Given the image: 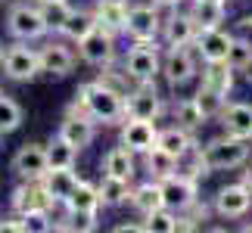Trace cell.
I'll use <instances>...</instances> for the list:
<instances>
[{"label":"cell","instance_id":"cell-49","mask_svg":"<svg viewBox=\"0 0 252 233\" xmlns=\"http://www.w3.org/2000/svg\"><path fill=\"white\" fill-rule=\"evenodd\" d=\"M249 230H252V227H249Z\"/></svg>","mask_w":252,"mask_h":233},{"label":"cell","instance_id":"cell-19","mask_svg":"<svg viewBox=\"0 0 252 233\" xmlns=\"http://www.w3.org/2000/svg\"><path fill=\"white\" fill-rule=\"evenodd\" d=\"M63 208L72 211V215H81V218H96V211L103 208L100 190H96L94 183H87V180H78V183H75V190L65 196Z\"/></svg>","mask_w":252,"mask_h":233},{"label":"cell","instance_id":"cell-30","mask_svg":"<svg viewBox=\"0 0 252 233\" xmlns=\"http://www.w3.org/2000/svg\"><path fill=\"white\" fill-rule=\"evenodd\" d=\"M143 162H147V171L153 180H165L171 174H178V159L162 146H153L150 152H143Z\"/></svg>","mask_w":252,"mask_h":233},{"label":"cell","instance_id":"cell-22","mask_svg":"<svg viewBox=\"0 0 252 233\" xmlns=\"http://www.w3.org/2000/svg\"><path fill=\"white\" fill-rule=\"evenodd\" d=\"M47 196H50L56 205H63L65 196L75 190V183H78V174H75L72 168H47V174L41 177Z\"/></svg>","mask_w":252,"mask_h":233},{"label":"cell","instance_id":"cell-9","mask_svg":"<svg viewBox=\"0 0 252 233\" xmlns=\"http://www.w3.org/2000/svg\"><path fill=\"white\" fill-rule=\"evenodd\" d=\"M56 134H60L63 140H69L75 149H87L96 140V121L91 118V115H84L75 103H69L65 106V118H63V124H60Z\"/></svg>","mask_w":252,"mask_h":233},{"label":"cell","instance_id":"cell-46","mask_svg":"<svg viewBox=\"0 0 252 233\" xmlns=\"http://www.w3.org/2000/svg\"><path fill=\"white\" fill-rule=\"evenodd\" d=\"M212 3H227V0H212Z\"/></svg>","mask_w":252,"mask_h":233},{"label":"cell","instance_id":"cell-31","mask_svg":"<svg viewBox=\"0 0 252 233\" xmlns=\"http://www.w3.org/2000/svg\"><path fill=\"white\" fill-rule=\"evenodd\" d=\"M94 28H96L94 9H72L69 22H65V28H63V37L72 41V44H78V41H84V37L94 31Z\"/></svg>","mask_w":252,"mask_h":233},{"label":"cell","instance_id":"cell-10","mask_svg":"<svg viewBox=\"0 0 252 233\" xmlns=\"http://www.w3.org/2000/svg\"><path fill=\"white\" fill-rule=\"evenodd\" d=\"M9 168L19 180H41L47 174V146L44 143H22V146L16 149L13 162H9Z\"/></svg>","mask_w":252,"mask_h":233},{"label":"cell","instance_id":"cell-18","mask_svg":"<svg viewBox=\"0 0 252 233\" xmlns=\"http://www.w3.org/2000/svg\"><path fill=\"white\" fill-rule=\"evenodd\" d=\"M56 208V202L47 196L44 183L41 180H22L19 187L13 190V196H9V208L16 211V215H25L28 208Z\"/></svg>","mask_w":252,"mask_h":233},{"label":"cell","instance_id":"cell-37","mask_svg":"<svg viewBox=\"0 0 252 233\" xmlns=\"http://www.w3.org/2000/svg\"><path fill=\"white\" fill-rule=\"evenodd\" d=\"M22 118H25L22 106H19L13 96L0 93V137H6V134L19 131V128H22Z\"/></svg>","mask_w":252,"mask_h":233},{"label":"cell","instance_id":"cell-34","mask_svg":"<svg viewBox=\"0 0 252 233\" xmlns=\"http://www.w3.org/2000/svg\"><path fill=\"white\" fill-rule=\"evenodd\" d=\"M78 152L81 149H75L69 140H63L60 134H56V137L47 143V165H50V168H75Z\"/></svg>","mask_w":252,"mask_h":233},{"label":"cell","instance_id":"cell-47","mask_svg":"<svg viewBox=\"0 0 252 233\" xmlns=\"http://www.w3.org/2000/svg\"><path fill=\"white\" fill-rule=\"evenodd\" d=\"M0 56H3V41H0Z\"/></svg>","mask_w":252,"mask_h":233},{"label":"cell","instance_id":"cell-28","mask_svg":"<svg viewBox=\"0 0 252 233\" xmlns=\"http://www.w3.org/2000/svg\"><path fill=\"white\" fill-rule=\"evenodd\" d=\"M37 9H41V16L47 22V31L63 34V28H65V22H69L75 6L69 3V0H37Z\"/></svg>","mask_w":252,"mask_h":233},{"label":"cell","instance_id":"cell-48","mask_svg":"<svg viewBox=\"0 0 252 233\" xmlns=\"http://www.w3.org/2000/svg\"><path fill=\"white\" fill-rule=\"evenodd\" d=\"M0 3H3V0H0Z\"/></svg>","mask_w":252,"mask_h":233},{"label":"cell","instance_id":"cell-7","mask_svg":"<svg viewBox=\"0 0 252 233\" xmlns=\"http://www.w3.org/2000/svg\"><path fill=\"white\" fill-rule=\"evenodd\" d=\"M162 9L153 3H137L128 6V25H125V34L131 41H159L162 37Z\"/></svg>","mask_w":252,"mask_h":233},{"label":"cell","instance_id":"cell-38","mask_svg":"<svg viewBox=\"0 0 252 233\" xmlns=\"http://www.w3.org/2000/svg\"><path fill=\"white\" fill-rule=\"evenodd\" d=\"M22 218V230L25 233H50L56 230V218H53V208H28L25 215H19Z\"/></svg>","mask_w":252,"mask_h":233},{"label":"cell","instance_id":"cell-1","mask_svg":"<svg viewBox=\"0 0 252 233\" xmlns=\"http://www.w3.org/2000/svg\"><path fill=\"white\" fill-rule=\"evenodd\" d=\"M72 103L78 106L84 115H91L96 124H122L125 121V93L112 90V87L103 84L100 78L78 84Z\"/></svg>","mask_w":252,"mask_h":233},{"label":"cell","instance_id":"cell-41","mask_svg":"<svg viewBox=\"0 0 252 233\" xmlns=\"http://www.w3.org/2000/svg\"><path fill=\"white\" fill-rule=\"evenodd\" d=\"M153 6H159V9H178L181 0H150Z\"/></svg>","mask_w":252,"mask_h":233},{"label":"cell","instance_id":"cell-4","mask_svg":"<svg viewBox=\"0 0 252 233\" xmlns=\"http://www.w3.org/2000/svg\"><path fill=\"white\" fill-rule=\"evenodd\" d=\"M122 69L131 75L134 84H150L162 75V59H159V44L156 41H134L131 50L125 53Z\"/></svg>","mask_w":252,"mask_h":233},{"label":"cell","instance_id":"cell-5","mask_svg":"<svg viewBox=\"0 0 252 233\" xmlns=\"http://www.w3.org/2000/svg\"><path fill=\"white\" fill-rule=\"evenodd\" d=\"M0 65L9 81H32L41 75V53L32 50L28 41H13L9 47H3Z\"/></svg>","mask_w":252,"mask_h":233},{"label":"cell","instance_id":"cell-24","mask_svg":"<svg viewBox=\"0 0 252 233\" xmlns=\"http://www.w3.org/2000/svg\"><path fill=\"white\" fill-rule=\"evenodd\" d=\"M103 174H112V177H122V180H134L137 174V165H134V152L128 146H112L109 152L103 155Z\"/></svg>","mask_w":252,"mask_h":233},{"label":"cell","instance_id":"cell-43","mask_svg":"<svg viewBox=\"0 0 252 233\" xmlns=\"http://www.w3.org/2000/svg\"><path fill=\"white\" fill-rule=\"evenodd\" d=\"M240 180H243V183H246V187L252 190V165H249V168L243 171V177H240Z\"/></svg>","mask_w":252,"mask_h":233},{"label":"cell","instance_id":"cell-33","mask_svg":"<svg viewBox=\"0 0 252 233\" xmlns=\"http://www.w3.org/2000/svg\"><path fill=\"white\" fill-rule=\"evenodd\" d=\"M171 115H174V121L181 124V128H187V131H196L206 124V115L199 112V106L193 96H184V100H174L171 103Z\"/></svg>","mask_w":252,"mask_h":233},{"label":"cell","instance_id":"cell-20","mask_svg":"<svg viewBox=\"0 0 252 233\" xmlns=\"http://www.w3.org/2000/svg\"><path fill=\"white\" fill-rule=\"evenodd\" d=\"M218 121L224 124L227 134L252 140V103H227L224 112L218 115Z\"/></svg>","mask_w":252,"mask_h":233},{"label":"cell","instance_id":"cell-3","mask_svg":"<svg viewBox=\"0 0 252 233\" xmlns=\"http://www.w3.org/2000/svg\"><path fill=\"white\" fill-rule=\"evenodd\" d=\"M6 31L13 41H41L47 37V22L41 16V9H37V0H16L13 6H9L6 13Z\"/></svg>","mask_w":252,"mask_h":233},{"label":"cell","instance_id":"cell-42","mask_svg":"<svg viewBox=\"0 0 252 233\" xmlns=\"http://www.w3.org/2000/svg\"><path fill=\"white\" fill-rule=\"evenodd\" d=\"M143 230V224H119L115 227V233H140Z\"/></svg>","mask_w":252,"mask_h":233},{"label":"cell","instance_id":"cell-13","mask_svg":"<svg viewBox=\"0 0 252 233\" xmlns=\"http://www.w3.org/2000/svg\"><path fill=\"white\" fill-rule=\"evenodd\" d=\"M196 183L199 180H193L187 177V174H171V177L162 180V196H165V208L171 211H178V215H184L193 202L199 199V190H196Z\"/></svg>","mask_w":252,"mask_h":233},{"label":"cell","instance_id":"cell-11","mask_svg":"<svg viewBox=\"0 0 252 233\" xmlns=\"http://www.w3.org/2000/svg\"><path fill=\"white\" fill-rule=\"evenodd\" d=\"M212 208H215V215H221V218H243V215H249V208H252V190L246 187L243 180L224 183V187L215 193Z\"/></svg>","mask_w":252,"mask_h":233},{"label":"cell","instance_id":"cell-44","mask_svg":"<svg viewBox=\"0 0 252 233\" xmlns=\"http://www.w3.org/2000/svg\"><path fill=\"white\" fill-rule=\"evenodd\" d=\"M240 28H252V16H243V19H240Z\"/></svg>","mask_w":252,"mask_h":233},{"label":"cell","instance_id":"cell-2","mask_svg":"<svg viewBox=\"0 0 252 233\" xmlns=\"http://www.w3.org/2000/svg\"><path fill=\"white\" fill-rule=\"evenodd\" d=\"M202 155H206L212 171H234L243 168L252 159V140L246 137H234V134H221V137H212L206 146H202Z\"/></svg>","mask_w":252,"mask_h":233},{"label":"cell","instance_id":"cell-26","mask_svg":"<svg viewBox=\"0 0 252 233\" xmlns=\"http://www.w3.org/2000/svg\"><path fill=\"white\" fill-rule=\"evenodd\" d=\"M96 190H100L103 208H119V205H125V202H131V180L103 174V180L96 183Z\"/></svg>","mask_w":252,"mask_h":233},{"label":"cell","instance_id":"cell-17","mask_svg":"<svg viewBox=\"0 0 252 233\" xmlns=\"http://www.w3.org/2000/svg\"><path fill=\"white\" fill-rule=\"evenodd\" d=\"M37 53H41V72L44 75L65 78L75 69V53H72V47L63 44V41H47Z\"/></svg>","mask_w":252,"mask_h":233},{"label":"cell","instance_id":"cell-14","mask_svg":"<svg viewBox=\"0 0 252 233\" xmlns=\"http://www.w3.org/2000/svg\"><path fill=\"white\" fill-rule=\"evenodd\" d=\"M159 140V128L156 121H143V118H125L122 121V134H119V143L128 146L134 155H143L156 146Z\"/></svg>","mask_w":252,"mask_h":233},{"label":"cell","instance_id":"cell-40","mask_svg":"<svg viewBox=\"0 0 252 233\" xmlns=\"http://www.w3.org/2000/svg\"><path fill=\"white\" fill-rule=\"evenodd\" d=\"M0 233H25L22 230V218H6V221H0Z\"/></svg>","mask_w":252,"mask_h":233},{"label":"cell","instance_id":"cell-35","mask_svg":"<svg viewBox=\"0 0 252 233\" xmlns=\"http://www.w3.org/2000/svg\"><path fill=\"white\" fill-rule=\"evenodd\" d=\"M193 100H196L199 112L206 115V121L218 118V115L224 112V106H227V96H224V93H218V90H212V87H206V84H199V90L193 93Z\"/></svg>","mask_w":252,"mask_h":233},{"label":"cell","instance_id":"cell-25","mask_svg":"<svg viewBox=\"0 0 252 233\" xmlns=\"http://www.w3.org/2000/svg\"><path fill=\"white\" fill-rule=\"evenodd\" d=\"M94 16H96V25H103L106 31L122 34L125 25H128V3H109V0H96Z\"/></svg>","mask_w":252,"mask_h":233},{"label":"cell","instance_id":"cell-27","mask_svg":"<svg viewBox=\"0 0 252 233\" xmlns=\"http://www.w3.org/2000/svg\"><path fill=\"white\" fill-rule=\"evenodd\" d=\"M156 146H162L165 152H171L174 159H181L187 149L196 146V140H193V131L187 128H181V124H171V128L165 131H159V140H156Z\"/></svg>","mask_w":252,"mask_h":233},{"label":"cell","instance_id":"cell-6","mask_svg":"<svg viewBox=\"0 0 252 233\" xmlns=\"http://www.w3.org/2000/svg\"><path fill=\"white\" fill-rule=\"evenodd\" d=\"M165 112V103L156 90V84H134L128 96H125V118H143V121H156Z\"/></svg>","mask_w":252,"mask_h":233},{"label":"cell","instance_id":"cell-12","mask_svg":"<svg viewBox=\"0 0 252 233\" xmlns=\"http://www.w3.org/2000/svg\"><path fill=\"white\" fill-rule=\"evenodd\" d=\"M162 75L171 87H184L190 84L193 78L199 75V65H196V56H193L187 47H168L165 59H162Z\"/></svg>","mask_w":252,"mask_h":233},{"label":"cell","instance_id":"cell-8","mask_svg":"<svg viewBox=\"0 0 252 233\" xmlns=\"http://www.w3.org/2000/svg\"><path fill=\"white\" fill-rule=\"evenodd\" d=\"M78 56L87 65H94V69L112 65L115 62V34L106 31L103 25H96L84 41H78Z\"/></svg>","mask_w":252,"mask_h":233},{"label":"cell","instance_id":"cell-15","mask_svg":"<svg viewBox=\"0 0 252 233\" xmlns=\"http://www.w3.org/2000/svg\"><path fill=\"white\" fill-rule=\"evenodd\" d=\"M196 56L202 62H227L230 44H234V34L224 31V28H206V31L196 34Z\"/></svg>","mask_w":252,"mask_h":233},{"label":"cell","instance_id":"cell-21","mask_svg":"<svg viewBox=\"0 0 252 233\" xmlns=\"http://www.w3.org/2000/svg\"><path fill=\"white\" fill-rule=\"evenodd\" d=\"M143 230L147 233H178V230H193L187 215H178L171 208H156L150 215H143Z\"/></svg>","mask_w":252,"mask_h":233},{"label":"cell","instance_id":"cell-32","mask_svg":"<svg viewBox=\"0 0 252 233\" xmlns=\"http://www.w3.org/2000/svg\"><path fill=\"white\" fill-rule=\"evenodd\" d=\"M234 75L237 72L230 69L227 62H206V69H202V84L227 96L230 90H234Z\"/></svg>","mask_w":252,"mask_h":233},{"label":"cell","instance_id":"cell-39","mask_svg":"<svg viewBox=\"0 0 252 233\" xmlns=\"http://www.w3.org/2000/svg\"><path fill=\"white\" fill-rule=\"evenodd\" d=\"M227 65L234 72H249L252 69V41H246V37H234L230 53H227Z\"/></svg>","mask_w":252,"mask_h":233},{"label":"cell","instance_id":"cell-45","mask_svg":"<svg viewBox=\"0 0 252 233\" xmlns=\"http://www.w3.org/2000/svg\"><path fill=\"white\" fill-rule=\"evenodd\" d=\"M109 3H128V0H109Z\"/></svg>","mask_w":252,"mask_h":233},{"label":"cell","instance_id":"cell-16","mask_svg":"<svg viewBox=\"0 0 252 233\" xmlns=\"http://www.w3.org/2000/svg\"><path fill=\"white\" fill-rule=\"evenodd\" d=\"M196 34H199L196 19L190 13H181V9H174L162 22V41H165V47H190L196 41Z\"/></svg>","mask_w":252,"mask_h":233},{"label":"cell","instance_id":"cell-36","mask_svg":"<svg viewBox=\"0 0 252 233\" xmlns=\"http://www.w3.org/2000/svg\"><path fill=\"white\" fill-rule=\"evenodd\" d=\"M178 171L187 174V177H193V180H202L206 174H212V168H209L206 155H202V146H199V143H196L193 149H187V152L178 159Z\"/></svg>","mask_w":252,"mask_h":233},{"label":"cell","instance_id":"cell-29","mask_svg":"<svg viewBox=\"0 0 252 233\" xmlns=\"http://www.w3.org/2000/svg\"><path fill=\"white\" fill-rule=\"evenodd\" d=\"M190 16L196 19L199 31H206V28H221V22L227 19V3H212V0H193Z\"/></svg>","mask_w":252,"mask_h":233},{"label":"cell","instance_id":"cell-23","mask_svg":"<svg viewBox=\"0 0 252 233\" xmlns=\"http://www.w3.org/2000/svg\"><path fill=\"white\" fill-rule=\"evenodd\" d=\"M131 205L134 211L143 218V215H150V211H156L165 205V196H162V180H147V183H140V187H134L131 190Z\"/></svg>","mask_w":252,"mask_h":233}]
</instances>
